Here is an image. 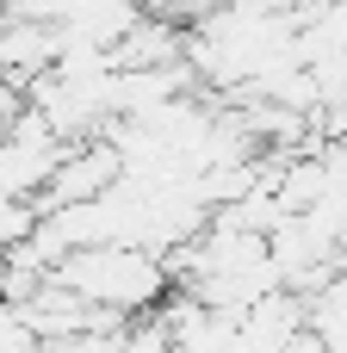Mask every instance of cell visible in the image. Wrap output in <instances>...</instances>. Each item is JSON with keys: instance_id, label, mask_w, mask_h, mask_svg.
<instances>
[{"instance_id": "cell-1", "label": "cell", "mask_w": 347, "mask_h": 353, "mask_svg": "<svg viewBox=\"0 0 347 353\" xmlns=\"http://www.w3.org/2000/svg\"><path fill=\"white\" fill-rule=\"evenodd\" d=\"M56 279H62L68 292H81L93 310L130 316V310H149V304L161 298L168 267H161V254H149V248H137V242H93V248L62 254V261H56Z\"/></svg>"}, {"instance_id": "cell-2", "label": "cell", "mask_w": 347, "mask_h": 353, "mask_svg": "<svg viewBox=\"0 0 347 353\" xmlns=\"http://www.w3.org/2000/svg\"><path fill=\"white\" fill-rule=\"evenodd\" d=\"M143 12H155V19H199V12H211L217 0H137Z\"/></svg>"}]
</instances>
